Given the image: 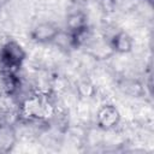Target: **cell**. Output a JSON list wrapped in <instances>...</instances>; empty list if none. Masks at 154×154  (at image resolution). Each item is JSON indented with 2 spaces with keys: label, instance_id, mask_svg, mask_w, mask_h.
Returning a JSON list of instances; mask_svg holds the SVG:
<instances>
[{
  "label": "cell",
  "instance_id": "3",
  "mask_svg": "<svg viewBox=\"0 0 154 154\" xmlns=\"http://www.w3.org/2000/svg\"><path fill=\"white\" fill-rule=\"evenodd\" d=\"M60 28L52 20H41L30 30V38L36 43H52Z\"/></svg>",
  "mask_w": 154,
  "mask_h": 154
},
{
  "label": "cell",
  "instance_id": "2",
  "mask_svg": "<svg viewBox=\"0 0 154 154\" xmlns=\"http://www.w3.org/2000/svg\"><path fill=\"white\" fill-rule=\"evenodd\" d=\"M95 120H96V125L100 129L105 131H111L120 124L122 114L118 107H116L114 105L105 103L97 109Z\"/></svg>",
  "mask_w": 154,
  "mask_h": 154
},
{
  "label": "cell",
  "instance_id": "6",
  "mask_svg": "<svg viewBox=\"0 0 154 154\" xmlns=\"http://www.w3.org/2000/svg\"><path fill=\"white\" fill-rule=\"evenodd\" d=\"M17 142V131L10 123L0 125V152H8Z\"/></svg>",
  "mask_w": 154,
  "mask_h": 154
},
{
  "label": "cell",
  "instance_id": "9",
  "mask_svg": "<svg viewBox=\"0 0 154 154\" xmlns=\"http://www.w3.org/2000/svg\"><path fill=\"white\" fill-rule=\"evenodd\" d=\"M7 1H8V0H0V8H1V7H4V5H5Z\"/></svg>",
  "mask_w": 154,
  "mask_h": 154
},
{
  "label": "cell",
  "instance_id": "8",
  "mask_svg": "<svg viewBox=\"0 0 154 154\" xmlns=\"http://www.w3.org/2000/svg\"><path fill=\"white\" fill-rule=\"evenodd\" d=\"M117 0H99V7L105 14H113L117 10Z\"/></svg>",
  "mask_w": 154,
  "mask_h": 154
},
{
  "label": "cell",
  "instance_id": "7",
  "mask_svg": "<svg viewBox=\"0 0 154 154\" xmlns=\"http://www.w3.org/2000/svg\"><path fill=\"white\" fill-rule=\"evenodd\" d=\"M120 89L132 97H141L146 94V87L143 88V84L135 78H124L120 82Z\"/></svg>",
  "mask_w": 154,
  "mask_h": 154
},
{
  "label": "cell",
  "instance_id": "1",
  "mask_svg": "<svg viewBox=\"0 0 154 154\" xmlns=\"http://www.w3.org/2000/svg\"><path fill=\"white\" fill-rule=\"evenodd\" d=\"M26 60V51L14 38H8L0 45V71L19 72Z\"/></svg>",
  "mask_w": 154,
  "mask_h": 154
},
{
  "label": "cell",
  "instance_id": "4",
  "mask_svg": "<svg viewBox=\"0 0 154 154\" xmlns=\"http://www.w3.org/2000/svg\"><path fill=\"white\" fill-rule=\"evenodd\" d=\"M109 48L118 54H129L134 49V37L125 30H116L107 41Z\"/></svg>",
  "mask_w": 154,
  "mask_h": 154
},
{
  "label": "cell",
  "instance_id": "5",
  "mask_svg": "<svg viewBox=\"0 0 154 154\" xmlns=\"http://www.w3.org/2000/svg\"><path fill=\"white\" fill-rule=\"evenodd\" d=\"M65 29L73 35L89 29L87 13L83 10L70 11L65 19Z\"/></svg>",
  "mask_w": 154,
  "mask_h": 154
}]
</instances>
